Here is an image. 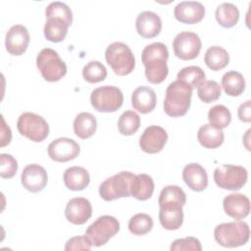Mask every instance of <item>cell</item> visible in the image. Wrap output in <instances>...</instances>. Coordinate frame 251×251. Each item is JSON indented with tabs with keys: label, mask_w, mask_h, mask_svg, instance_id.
I'll return each mask as SVG.
<instances>
[{
	"label": "cell",
	"mask_w": 251,
	"mask_h": 251,
	"mask_svg": "<svg viewBox=\"0 0 251 251\" xmlns=\"http://www.w3.org/2000/svg\"><path fill=\"white\" fill-rule=\"evenodd\" d=\"M186 202L185 192L177 185L165 186L159 196V221L167 230H176L183 223L182 207Z\"/></svg>",
	"instance_id": "1"
},
{
	"label": "cell",
	"mask_w": 251,
	"mask_h": 251,
	"mask_svg": "<svg viewBox=\"0 0 251 251\" xmlns=\"http://www.w3.org/2000/svg\"><path fill=\"white\" fill-rule=\"evenodd\" d=\"M168 58V48L162 42H153L143 49L141 59L145 66V75L149 82L159 84L165 80L169 74Z\"/></svg>",
	"instance_id": "2"
},
{
	"label": "cell",
	"mask_w": 251,
	"mask_h": 251,
	"mask_svg": "<svg viewBox=\"0 0 251 251\" xmlns=\"http://www.w3.org/2000/svg\"><path fill=\"white\" fill-rule=\"evenodd\" d=\"M192 89L180 80L171 82L166 89L164 111L170 117L184 116L190 108Z\"/></svg>",
	"instance_id": "3"
},
{
	"label": "cell",
	"mask_w": 251,
	"mask_h": 251,
	"mask_svg": "<svg viewBox=\"0 0 251 251\" xmlns=\"http://www.w3.org/2000/svg\"><path fill=\"white\" fill-rule=\"evenodd\" d=\"M214 237L223 247H238L248 242L250 228L246 222L238 220L236 222L223 223L215 227Z\"/></svg>",
	"instance_id": "4"
},
{
	"label": "cell",
	"mask_w": 251,
	"mask_h": 251,
	"mask_svg": "<svg viewBox=\"0 0 251 251\" xmlns=\"http://www.w3.org/2000/svg\"><path fill=\"white\" fill-rule=\"evenodd\" d=\"M105 59L118 75H129L135 67V59L130 48L123 42H113L105 51Z\"/></svg>",
	"instance_id": "5"
},
{
	"label": "cell",
	"mask_w": 251,
	"mask_h": 251,
	"mask_svg": "<svg viewBox=\"0 0 251 251\" xmlns=\"http://www.w3.org/2000/svg\"><path fill=\"white\" fill-rule=\"evenodd\" d=\"M134 176L132 173L123 171L106 178L99 186V195L105 201L128 197Z\"/></svg>",
	"instance_id": "6"
},
{
	"label": "cell",
	"mask_w": 251,
	"mask_h": 251,
	"mask_svg": "<svg viewBox=\"0 0 251 251\" xmlns=\"http://www.w3.org/2000/svg\"><path fill=\"white\" fill-rule=\"evenodd\" d=\"M36 66L42 77L50 82L60 80L67 74V66L59 54L51 49H42L36 57Z\"/></svg>",
	"instance_id": "7"
},
{
	"label": "cell",
	"mask_w": 251,
	"mask_h": 251,
	"mask_svg": "<svg viewBox=\"0 0 251 251\" xmlns=\"http://www.w3.org/2000/svg\"><path fill=\"white\" fill-rule=\"evenodd\" d=\"M92 107L101 113H113L120 109L124 102V95L120 88L104 85L95 88L90 95Z\"/></svg>",
	"instance_id": "8"
},
{
	"label": "cell",
	"mask_w": 251,
	"mask_h": 251,
	"mask_svg": "<svg viewBox=\"0 0 251 251\" xmlns=\"http://www.w3.org/2000/svg\"><path fill=\"white\" fill-rule=\"evenodd\" d=\"M120 230L119 221L112 216L104 215L97 218L85 230V236L92 245L99 247L108 242Z\"/></svg>",
	"instance_id": "9"
},
{
	"label": "cell",
	"mask_w": 251,
	"mask_h": 251,
	"mask_svg": "<svg viewBox=\"0 0 251 251\" xmlns=\"http://www.w3.org/2000/svg\"><path fill=\"white\" fill-rule=\"evenodd\" d=\"M216 184L226 190H238L247 181V170L241 166L225 164L215 169L213 175Z\"/></svg>",
	"instance_id": "10"
},
{
	"label": "cell",
	"mask_w": 251,
	"mask_h": 251,
	"mask_svg": "<svg viewBox=\"0 0 251 251\" xmlns=\"http://www.w3.org/2000/svg\"><path fill=\"white\" fill-rule=\"evenodd\" d=\"M19 132L33 142L43 141L49 134V126L41 116L25 112L23 113L17 123Z\"/></svg>",
	"instance_id": "11"
},
{
	"label": "cell",
	"mask_w": 251,
	"mask_h": 251,
	"mask_svg": "<svg viewBox=\"0 0 251 251\" xmlns=\"http://www.w3.org/2000/svg\"><path fill=\"white\" fill-rule=\"evenodd\" d=\"M201 39L195 32L181 31L174 39L173 48L175 55L180 60H193L201 50Z\"/></svg>",
	"instance_id": "12"
},
{
	"label": "cell",
	"mask_w": 251,
	"mask_h": 251,
	"mask_svg": "<svg viewBox=\"0 0 251 251\" xmlns=\"http://www.w3.org/2000/svg\"><path fill=\"white\" fill-rule=\"evenodd\" d=\"M47 151L53 161L64 163L75 159L80 152V147L72 138L60 137L48 145Z\"/></svg>",
	"instance_id": "13"
},
{
	"label": "cell",
	"mask_w": 251,
	"mask_h": 251,
	"mask_svg": "<svg viewBox=\"0 0 251 251\" xmlns=\"http://www.w3.org/2000/svg\"><path fill=\"white\" fill-rule=\"evenodd\" d=\"M168 140L167 131L159 126H149L139 138L140 148L148 154L160 152Z\"/></svg>",
	"instance_id": "14"
},
{
	"label": "cell",
	"mask_w": 251,
	"mask_h": 251,
	"mask_svg": "<svg viewBox=\"0 0 251 251\" xmlns=\"http://www.w3.org/2000/svg\"><path fill=\"white\" fill-rule=\"evenodd\" d=\"M29 41L30 37L26 27L22 25H15L7 31L5 47L11 55L20 56L25 52Z\"/></svg>",
	"instance_id": "15"
},
{
	"label": "cell",
	"mask_w": 251,
	"mask_h": 251,
	"mask_svg": "<svg viewBox=\"0 0 251 251\" xmlns=\"http://www.w3.org/2000/svg\"><path fill=\"white\" fill-rule=\"evenodd\" d=\"M23 186L30 192H39L47 184L48 175L46 170L37 164L27 165L21 176Z\"/></svg>",
	"instance_id": "16"
},
{
	"label": "cell",
	"mask_w": 251,
	"mask_h": 251,
	"mask_svg": "<svg viewBox=\"0 0 251 251\" xmlns=\"http://www.w3.org/2000/svg\"><path fill=\"white\" fill-rule=\"evenodd\" d=\"M92 215V206L84 197L72 198L66 206L65 217L74 225L85 224Z\"/></svg>",
	"instance_id": "17"
},
{
	"label": "cell",
	"mask_w": 251,
	"mask_h": 251,
	"mask_svg": "<svg viewBox=\"0 0 251 251\" xmlns=\"http://www.w3.org/2000/svg\"><path fill=\"white\" fill-rule=\"evenodd\" d=\"M174 15L178 22L193 25L202 21L205 16V8L202 3L197 1H182L175 7Z\"/></svg>",
	"instance_id": "18"
},
{
	"label": "cell",
	"mask_w": 251,
	"mask_h": 251,
	"mask_svg": "<svg viewBox=\"0 0 251 251\" xmlns=\"http://www.w3.org/2000/svg\"><path fill=\"white\" fill-rule=\"evenodd\" d=\"M223 207L227 216L234 220H241L249 215L250 201L244 194L231 193L224 198Z\"/></svg>",
	"instance_id": "19"
},
{
	"label": "cell",
	"mask_w": 251,
	"mask_h": 251,
	"mask_svg": "<svg viewBox=\"0 0 251 251\" xmlns=\"http://www.w3.org/2000/svg\"><path fill=\"white\" fill-rule=\"evenodd\" d=\"M135 27L138 34L142 37L153 38L160 33L162 29V21L156 13L144 11L138 14L135 21Z\"/></svg>",
	"instance_id": "20"
},
{
	"label": "cell",
	"mask_w": 251,
	"mask_h": 251,
	"mask_svg": "<svg viewBox=\"0 0 251 251\" xmlns=\"http://www.w3.org/2000/svg\"><path fill=\"white\" fill-rule=\"evenodd\" d=\"M182 178L185 184L193 191H203L208 185L207 173L205 169L197 163H190L183 168Z\"/></svg>",
	"instance_id": "21"
},
{
	"label": "cell",
	"mask_w": 251,
	"mask_h": 251,
	"mask_svg": "<svg viewBox=\"0 0 251 251\" xmlns=\"http://www.w3.org/2000/svg\"><path fill=\"white\" fill-rule=\"evenodd\" d=\"M156 93L149 86H138L132 92L131 105L141 114H148L152 112L156 106Z\"/></svg>",
	"instance_id": "22"
},
{
	"label": "cell",
	"mask_w": 251,
	"mask_h": 251,
	"mask_svg": "<svg viewBox=\"0 0 251 251\" xmlns=\"http://www.w3.org/2000/svg\"><path fill=\"white\" fill-rule=\"evenodd\" d=\"M63 178L67 188L73 191L83 190L90 181L88 172L84 168L78 166L68 168L64 172Z\"/></svg>",
	"instance_id": "23"
},
{
	"label": "cell",
	"mask_w": 251,
	"mask_h": 251,
	"mask_svg": "<svg viewBox=\"0 0 251 251\" xmlns=\"http://www.w3.org/2000/svg\"><path fill=\"white\" fill-rule=\"evenodd\" d=\"M197 139L203 147L208 149H215L223 144L225 135L222 129L216 128L210 124H206L200 126L198 129Z\"/></svg>",
	"instance_id": "24"
},
{
	"label": "cell",
	"mask_w": 251,
	"mask_h": 251,
	"mask_svg": "<svg viewBox=\"0 0 251 251\" xmlns=\"http://www.w3.org/2000/svg\"><path fill=\"white\" fill-rule=\"evenodd\" d=\"M154 191L153 178L146 174L136 175L132 180L130 195L137 200L145 201L149 199Z\"/></svg>",
	"instance_id": "25"
},
{
	"label": "cell",
	"mask_w": 251,
	"mask_h": 251,
	"mask_svg": "<svg viewBox=\"0 0 251 251\" xmlns=\"http://www.w3.org/2000/svg\"><path fill=\"white\" fill-rule=\"evenodd\" d=\"M97 127V121L96 118L88 113L82 112L79 113L74 121V131L76 136L81 139H86L91 137Z\"/></svg>",
	"instance_id": "26"
},
{
	"label": "cell",
	"mask_w": 251,
	"mask_h": 251,
	"mask_svg": "<svg viewBox=\"0 0 251 251\" xmlns=\"http://www.w3.org/2000/svg\"><path fill=\"white\" fill-rule=\"evenodd\" d=\"M69 25L62 19L48 18L44 25V36L51 42H61L65 39Z\"/></svg>",
	"instance_id": "27"
},
{
	"label": "cell",
	"mask_w": 251,
	"mask_h": 251,
	"mask_svg": "<svg viewBox=\"0 0 251 251\" xmlns=\"http://www.w3.org/2000/svg\"><path fill=\"white\" fill-rule=\"evenodd\" d=\"M204 61L206 66L212 71H220L227 66L229 62V55L223 47L212 46L207 49Z\"/></svg>",
	"instance_id": "28"
},
{
	"label": "cell",
	"mask_w": 251,
	"mask_h": 251,
	"mask_svg": "<svg viewBox=\"0 0 251 251\" xmlns=\"http://www.w3.org/2000/svg\"><path fill=\"white\" fill-rule=\"evenodd\" d=\"M222 87L229 96H239L245 89V79L236 71H229L222 77Z\"/></svg>",
	"instance_id": "29"
},
{
	"label": "cell",
	"mask_w": 251,
	"mask_h": 251,
	"mask_svg": "<svg viewBox=\"0 0 251 251\" xmlns=\"http://www.w3.org/2000/svg\"><path fill=\"white\" fill-rule=\"evenodd\" d=\"M216 20L223 27H232L239 20V11L231 3H222L216 9Z\"/></svg>",
	"instance_id": "30"
},
{
	"label": "cell",
	"mask_w": 251,
	"mask_h": 251,
	"mask_svg": "<svg viewBox=\"0 0 251 251\" xmlns=\"http://www.w3.org/2000/svg\"><path fill=\"white\" fill-rule=\"evenodd\" d=\"M176 78L186 83L191 89H194L205 80V73L200 67L189 66L181 69L177 73Z\"/></svg>",
	"instance_id": "31"
},
{
	"label": "cell",
	"mask_w": 251,
	"mask_h": 251,
	"mask_svg": "<svg viewBox=\"0 0 251 251\" xmlns=\"http://www.w3.org/2000/svg\"><path fill=\"white\" fill-rule=\"evenodd\" d=\"M208 120L212 126L223 129L226 128L231 122V114L224 105L213 106L208 113Z\"/></svg>",
	"instance_id": "32"
},
{
	"label": "cell",
	"mask_w": 251,
	"mask_h": 251,
	"mask_svg": "<svg viewBox=\"0 0 251 251\" xmlns=\"http://www.w3.org/2000/svg\"><path fill=\"white\" fill-rule=\"evenodd\" d=\"M140 126V117L133 111L124 112L118 121V129L123 135H132Z\"/></svg>",
	"instance_id": "33"
},
{
	"label": "cell",
	"mask_w": 251,
	"mask_h": 251,
	"mask_svg": "<svg viewBox=\"0 0 251 251\" xmlns=\"http://www.w3.org/2000/svg\"><path fill=\"white\" fill-rule=\"evenodd\" d=\"M153 227L152 218L145 213L133 215L128 221V229L134 235H144Z\"/></svg>",
	"instance_id": "34"
},
{
	"label": "cell",
	"mask_w": 251,
	"mask_h": 251,
	"mask_svg": "<svg viewBox=\"0 0 251 251\" xmlns=\"http://www.w3.org/2000/svg\"><path fill=\"white\" fill-rule=\"evenodd\" d=\"M82 76L89 83L100 82L106 78L107 70L99 61H90L83 67Z\"/></svg>",
	"instance_id": "35"
},
{
	"label": "cell",
	"mask_w": 251,
	"mask_h": 251,
	"mask_svg": "<svg viewBox=\"0 0 251 251\" xmlns=\"http://www.w3.org/2000/svg\"><path fill=\"white\" fill-rule=\"evenodd\" d=\"M198 97L204 103H212L221 96V86L215 80H204L197 89Z\"/></svg>",
	"instance_id": "36"
},
{
	"label": "cell",
	"mask_w": 251,
	"mask_h": 251,
	"mask_svg": "<svg viewBox=\"0 0 251 251\" xmlns=\"http://www.w3.org/2000/svg\"><path fill=\"white\" fill-rule=\"evenodd\" d=\"M46 19L48 18H58L64 20L69 25L73 23V13L70 7L63 2H52L45 9Z\"/></svg>",
	"instance_id": "37"
},
{
	"label": "cell",
	"mask_w": 251,
	"mask_h": 251,
	"mask_svg": "<svg viewBox=\"0 0 251 251\" xmlns=\"http://www.w3.org/2000/svg\"><path fill=\"white\" fill-rule=\"evenodd\" d=\"M18 171V162L10 154L0 155V176L3 178L13 177Z\"/></svg>",
	"instance_id": "38"
},
{
	"label": "cell",
	"mask_w": 251,
	"mask_h": 251,
	"mask_svg": "<svg viewBox=\"0 0 251 251\" xmlns=\"http://www.w3.org/2000/svg\"><path fill=\"white\" fill-rule=\"evenodd\" d=\"M172 251H188V250H193V251H201L202 246L200 241L192 236L184 237V238H178L173 241L171 248Z\"/></svg>",
	"instance_id": "39"
},
{
	"label": "cell",
	"mask_w": 251,
	"mask_h": 251,
	"mask_svg": "<svg viewBox=\"0 0 251 251\" xmlns=\"http://www.w3.org/2000/svg\"><path fill=\"white\" fill-rule=\"evenodd\" d=\"M91 242L89 239L85 236H75L70 238L65 246L66 251H72V250H90L91 249Z\"/></svg>",
	"instance_id": "40"
},
{
	"label": "cell",
	"mask_w": 251,
	"mask_h": 251,
	"mask_svg": "<svg viewBox=\"0 0 251 251\" xmlns=\"http://www.w3.org/2000/svg\"><path fill=\"white\" fill-rule=\"evenodd\" d=\"M238 118L241 122L249 123L251 122V107H250V100L242 103L237 111Z\"/></svg>",
	"instance_id": "41"
},
{
	"label": "cell",
	"mask_w": 251,
	"mask_h": 251,
	"mask_svg": "<svg viewBox=\"0 0 251 251\" xmlns=\"http://www.w3.org/2000/svg\"><path fill=\"white\" fill-rule=\"evenodd\" d=\"M2 119V126H1V147L6 146L7 144L10 143L11 138H12V132L10 127L6 125L5 120L3 118V116L1 117Z\"/></svg>",
	"instance_id": "42"
}]
</instances>
